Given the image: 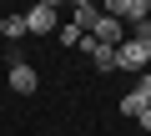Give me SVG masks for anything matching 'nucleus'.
Returning a JSON list of instances; mask_svg holds the SVG:
<instances>
[{"instance_id": "obj_9", "label": "nucleus", "mask_w": 151, "mask_h": 136, "mask_svg": "<svg viewBox=\"0 0 151 136\" xmlns=\"http://www.w3.org/2000/svg\"><path fill=\"white\" fill-rule=\"evenodd\" d=\"M141 111H146V101H141L136 91H131V96H121V116H141Z\"/></svg>"}, {"instance_id": "obj_1", "label": "nucleus", "mask_w": 151, "mask_h": 136, "mask_svg": "<svg viewBox=\"0 0 151 136\" xmlns=\"http://www.w3.org/2000/svg\"><path fill=\"white\" fill-rule=\"evenodd\" d=\"M106 15H116L121 25H146L151 20V0H111Z\"/></svg>"}, {"instance_id": "obj_3", "label": "nucleus", "mask_w": 151, "mask_h": 136, "mask_svg": "<svg viewBox=\"0 0 151 136\" xmlns=\"http://www.w3.org/2000/svg\"><path fill=\"white\" fill-rule=\"evenodd\" d=\"M116 65H121V71H146V65H151V50H141L136 40H121V50H116Z\"/></svg>"}, {"instance_id": "obj_5", "label": "nucleus", "mask_w": 151, "mask_h": 136, "mask_svg": "<svg viewBox=\"0 0 151 136\" xmlns=\"http://www.w3.org/2000/svg\"><path fill=\"white\" fill-rule=\"evenodd\" d=\"M91 40H96V45L121 50V20H116V15H101V20H96V30H91Z\"/></svg>"}, {"instance_id": "obj_12", "label": "nucleus", "mask_w": 151, "mask_h": 136, "mask_svg": "<svg viewBox=\"0 0 151 136\" xmlns=\"http://www.w3.org/2000/svg\"><path fill=\"white\" fill-rule=\"evenodd\" d=\"M136 121H141V131H151V111H141V116H136Z\"/></svg>"}, {"instance_id": "obj_13", "label": "nucleus", "mask_w": 151, "mask_h": 136, "mask_svg": "<svg viewBox=\"0 0 151 136\" xmlns=\"http://www.w3.org/2000/svg\"><path fill=\"white\" fill-rule=\"evenodd\" d=\"M0 35H5V15H0Z\"/></svg>"}, {"instance_id": "obj_6", "label": "nucleus", "mask_w": 151, "mask_h": 136, "mask_svg": "<svg viewBox=\"0 0 151 136\" xmlns=\"http://www.w3.org/2000/svg\"><path fill=\"white\" fill-rule=\"evenodd\" d=\"M35 86H40V76L30 71L25 60H15V65H10V91H15V96H30Z\"/></svg>"}, {"instance_id": "obj_7", "label": "nucleus", "mask_w": 151, "mask_h": 136, "mask_svg": "<svg viewBox=\"0 0 151 136\" xmlns=\"http://www.w3.org/2000/svg\"><path fill=\"white\" fill-rule=\"evenodd\" d=\"M91 60H96V71H116V50H111V45H96Z\"/></svg>"}, {"instance_id": "obj_14", "label": "nucleus", "mask_w": 151, "mask_h": 136, "mask_svg": "<svg viewBox=\"0 0 151 136\" xmlns=\"http://www.w3.org/2000/svg\"><path fill=\"white\" fill-rule=\"evenodd\" d=\"M146 111H151V106H146Z\"/></svg>"}, {"instance_id": "obj_10", "label": "nucleus", "mask_w": 151, "mask_h": 136, "mask_svg": "<svg viewBox=\"0 0 151 136\" xmlns=\"http://www.w3.org/2000/svg\"><path fill=\"white\" fill-rule=\"evenodd\" d=\"M131 40H136L141 50H151V20H146V25H136V35H131Z\"/></svg>"}, {"instance_id": "obj_2", "label": "nucleus", "mask_w": 151, "mask_h": 136, "mask_svg": "<svg viewBox=\"0 0 151 136\" xmlns=\"http://www.w3.org/2000/svg\"><path fill=\"white\" fill-rule=\"evenodd\" d=\"M101 15H106V10H101V5H91V0H76V5H70V25L81 30V35H91Z\"/></svg>"}, {"instance_id": "obj_8", "label": "nucleus", "mask_w": 151, "mask_h": 136, "mask_svg": "<svg viewBox=\"0 0 151 136\" xmlns=\"http://www.w3.org/2000/svg\"><path fill=\"white\" fill-rule=\"evenodd\" d=\"M20 35H30L25 30V15H5V40H20Z\"/></svg>"}, {"instance_id": "obj_4", "label": "nucleus", "mask_w": 151, "mask_h": 136, "mask_svg": "<svg viewBox=\"0 0 151 136\" xmlns=\"http://www.w3.org/2000/svg\"><path fill=\"white\" fill-rule=\"evenodd\" d=\"M55 5H35V10H25V30L30 35H45V30H55Z\"/></svg>"}, {"instance_id": "obj_11", "label": "nucleus", "mask_w": 151, "mask_h": 136, "mask_svg": "<svg viewBox=\"0 0 151 136\" xmlns=\"http://www.w3.org/2000/svg\"><path fill=\"white\" fill-rule=\"evenodd\" d=\"M60 45H81V30H76V25H60Z\"/></svg>"}]
</instances>
